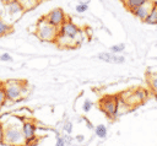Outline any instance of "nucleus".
Returning a JSON list of instances; mask_svg holds the SVG:
<instances>
[{
	"instance_id": "f257e3e1",
	"label": "nucleus",
	"mask_w": 157,
	"mask_h": 146,
	"mask_svg": "<svg viewBox=\"0 0 157 146\" xmlns=\"http://www.w3.org/2000/svg\"><path fill=\"white\" fill-rule=\"evenodd\" d=\"M80 29L71 21H65L58 28V34L55 42L61 47H78L80 44Z\"/></svg>"
},
{
	"instance_id": "f03ea898",
	"label": "nucleus",
	"mask_w": 157,
	"mask_h": 146,
	"mask_svg": "<svg viewBox=\"0 0 157 146\" xmlns=\"http://www.w3.org/2000/svg\"><path fill=\"white\" fill-rule=\"evenodd\" d=\"M2 144L10 145V146H22V145H25V137H23L22 130L15 124L6 125L4 128Z\"/></svg>"
},
{
	"instance_id": "7ed1b4c3",
	"label": "nucleus",
	"mask_w": 157,
	"mask_h": 146,
	"mask_svg": "<svg viewBox=\"0 0 157 146\" xmlns=\"http://www.w3.org/2000/svg\"><path fill=\"white\" fill-rule=\"evenodd\" d=\"M37 37L43 42H54L58 34V28L49 23L45 17H42L37 23Z\"/></svg>"
},
{
	"instance_id": "20e7f679",
	"label": "nucleus",
	"mask_w": 157,
	"mask_h": 146,
	"mask_svg": "<svg viewBox=\"0 0 157 146\" xmlns=\"http://www.w3.org/2000/svg\"><path fill=\"white\" fill-rule=\"evenodd\" d=\"M2 88L5 92L6 99L12 101V102L17 101L21 97V94L23 93V87H22V85H20L18 81H9L5 85H2Z\"/></svg>"
},
{
	"instance_id": "39448f33",
	"label": "nucleus",
	"mask_w": 157,
	"mask_h": 146,
	"mask_svg": "<svg viewBox=\"0 0 157 146\" xmlns=\"http://www.w3.org/2000/svg\"><path fill=\"white\" fill-rule=\"evenodd\" d=\"M101 108L102 110L108 114L110 118H117L118 115V108H119V102L117 97H109V98H103L101 101Z\"/></svg>"
},
{
	"instance_id": "423d86ee",
	"label": "nucleus",
	"mask_w": 157,
	"mask_h": 146,
	"mask_svg": "<svg viewBox=\"0 0 157 146\" xmlns=\"http://www.w3.org/2000/svg\"><path fill=\"white\" fill-rule=\"evenodd\" d=\"M44 17L47 18V21H48L49 23H52V25L55 26L56 28H59V26H60L61 23H64V22L67 20L65 12H64L63 9H60V7L53 9V10L49 11L48 15H45Z\"/></svg>"
},
{
	"instance_id": "0eeeda50",
	"label": "nucleus",
	"mask_w": 157,
	"mask_h": 146,
	"mask_svg": "<svg viewBox=\"0 0 157 146\" xmlns=\"http://www.w3.org/2000/svg\"><path fill=\"white\" fill-rule=\"evenodd\" d=\"M36 125L31 121H26L23 123L22 125V134H23V137H25V144L28 145V144H32L37 140V135H36Z\"/></svg>"
},
{
	"instance_id": "6e6552de",
	"label": "nucleus",
	"mask_w": 157,
	"mask_h": 146,
	"mask_svg": "<svg viewBox=\"0 0 157 146\" xmlns=\"http://www.w3.org/2000/svg\"><path fill=\"white\" fill-rule=\"evenodd\" d=\"M5 10H6L7 15L11 16V17H18L20 15H22L25 12V10L21 6V4L18 1H16V0L5 4Z\"/></svg>"
},
{
	"instance_id": "1a4fd4ad",
	"label": "nucleus",
	"mask_w": 157,
	"mask_h": 146,
	"mask_svg": "<svg viewBox=\"0 0 157 146\" xmlns=\"http://www.w3.org/2000/svg\"><path fill=\"white\" fill-rule=\"evenodd\" d=\"M152 4H153L152 0H147L145 4H142V5L139 6V7H136V9L132 10L131 12H132L134 16H136L137 18H140V20L144 21V20L146 18V16L148 15V12H150V10H151V7H152Z\"/></svg>"
},
{
	"instance_id": "9d476101",
	"label": "nucleus",
	"mask_w": 157,
	"mask_h": 146,
	"mask_svg": "<svg viewBox=\"0 0 157 146\" xmlns=\"http://www.w3.org/2000/svg\"><path fill=\"white\" fill-rule=\"evenodd\" d=\"M98 59L105 61V63H110V64H123L125 61L124 56H120V55H117V53H99L98 55Z\"/></svg>"
},
{
	"instance_id": "9b49d317",
	"label": "nucleus",
	"mask_w": 157,
	"mask_h": 146,
	"mask_svg": "<svg viewBox=\"0 0 157 146\" xmlns=\"http://www.w3.org/2000/svg\"><path fill=\"white\" fill-rule=\"evenodd\" d=\"M144 21L148 25H157V2L153 1L152 7H151L148 15L146 16V18Z\"/></svg>"
},
{
	"instance_id": "f8f14e48",
	"label": "nucleus",
	"mask_w": 157,
	"mask_h": 146,
	"mask_svg": "<svg viewBox=\"0 0 157 146\" xmlns=\"http://www.w3.org/2000/svg\"><path fill=\"white\" fill-rule=\"evenodd\" d=\"M147 0H124V5L125 7L131 12L132 10H135L136 7L141 6L142 4H145Z\"/></svg>"
},
{
	"instance_id": "ddd939ff",
	"label": "nucleus",
	"mask_w": 157,
	"mask_h": 146,
	"mask_svg": "<svg viewBox=\"0 0 157 146\" xmlns=\"http://www.w3.org/2000/svg\"><path fill=\"white\" fill-rule=\"evenodd\" d=\"M21 4V6L23 7V10H29V9H33L37 4H38V0H16Z\"/></svg>"
},
{
	"instance_id": "4468645a",
	"label": "nucleus",
	"mask_w": 157,
	"mask_h": 146,
	"mask_svg": "<svg viewBox=\"0 0 157 146\" xmlns=\"http://www.w3.org/2000/svg\"><path fill=\"white\" fill-rule=\"evenodd\" d=\"M9 32H11V26L7 25L6 22H4L0 18V37H4L5 34H7Z\"/></svg>"
},
{
	"instance_id": "2eb2a0df",
	"label": "nucleus",
	"mask_w": 157,
	"mask_h": 146,
	"mask_svg": "<svg viewBox=\"0 0 157 146\" xmlns=\"http://www.w3.org/2000/svg\"><path fill=\"white\" fill-rule=\"evenodd\" d=\"M96 134H97V136L101 137V139L105 137V136H107V128H105L103 124L98 125V126L96 128Z\"/></svg>"
},
{
	"instance_id": "dca6fc26",
	"label": "nucleus",
	"mask_w": 157,
	"mask_h": 146,
	"mask_svg": "<svg viewBox=\"0 0 157 146\" xmlns=\"http://www.w3.org/2000/svg\"><path fill=\"white\" fill-rule=\"evenodd\" d=\"M124 49H125V45H124L123 43L115 44V45H112V47H110V52H112V53H120V52H123Z\"/></svg>"
},
{
	"instance_id": "f3484780",
	"label": "nucleus",
	"mask_w": 157,
	"mask_h": 146,
	"mask_svg": "<svg viewBox=\"0 0 157 146\" xmlns=\"http://www.w3.org/2000/svg\"><path fill=\"white\" fill-rule=\"evenodd\" d=\"M88 10V4H78L77 6H76V11L78 12V13H83V12H86Z\"/></svg>"
},
{
	"instance_id": "a211bd4d",
	"label": "nucleus",
	"mask_w": 157,
	"mask_h": 146,
	"mask_svg": "<svg viewBox=\"0 0 157 146\" xmlns=\"http://www.w3.org/2000/svg\"><path fill=\"white\" fill-rule=\"evenodd\" d=\"M91 107H92V102H91L90 99H86V101L83 102V106H82V109H83V112H85V113H87V112H90V109H91Z\"/></svg>"
},
{
	"instance_id": "6ab92c4d",
	"label": "nucleus",
	"mask_w": 157,
	"mask_h": 146,
	"mask_svg": "<svg viewBox=\"0 0 157 146\" xmlns=\"http://www.w3.org/2000/svg\"><path fill=\"white\" fill-rule=\"evenodd\" d=\"M7 99H6V97H5V92H4V88H2V86L0 87V108L5 104V102H6Z\"/></svg>"
},
{
	"instance_id": "aec40b11",
	"label": "nucleus",
	"mask_w": 157,
	"mask_h": 146,
	"mask_svg": "<svg viewBox=\"0 0 157 146\" xmlns=\"http://www.w3.org/2000/svg\"><path fill=\"white\" fill-rule=\"evenodd\" d=\"M0 60L1 61H11L12 60V56L9 53H4V54L0 55Z\"/></svg>"
},
{
	"instance_id": "412c9836",
	"label": "nucleus",
	"mask_w": 157,
	"mask_h": 146,
	"mask_svg": "<svg viewBox=\"0 0 157 146\" xmlns=\"http://www.w3.org/2000/svg\"><path fill=\"white\" fill-rule=\"evenodd\" d=\"M64 129H65V131H67V134H71V131H72V124H71L70 121H67V123L65 124Z\"/></svg>"
},
{
	"instance_id": "4be33fe9",
	"label": "nucleus",
	"mask_w": 157,
	"mask_h": 146,
	"mask_svg": "<svg viewBox=\"0 0 157 146\" xmlns=\"http://www.w3.org/2000/svg\"><path fill=\"white\" fill-rule=\"evenodd\" d=\"M55 146H65V141L61 139V137H58L56 139V145Z\"/></svg>"
},
{
	"instance_id": "5701e85b",
	"label": "nucleus",
	"mask_w": 157,
	"mask_h": 146,
	"mask_svg": "<svg viewBox=\"0 0 157 146\" xmlns=\"http://www.w3.org/2000/svg\"><path fill=\"white\" fill-rule=\"evenodd\" d=\"M2 137H4V126L0 124V144H2Z\"/></svg>"
},
{
	"instance_id": "b1692460",
	"label": "nucleus",
	"mask_w": 157,
	"mask_h": 146,
	"mask_svg": "<svg viewBox=\"0 0 157 146\" xmlns=\"http://www.w3.org/2000/svg\"><path fill=\"white\" fill-rule=\"evenodd\" d=\"M151 83H152V87H153V90H156V91H157V77H156V79H153Z\"/></svg>"
},
{
	"instance_id": "393cba45",
	"label": "nucleus",
	"mask_w": 157,
	"mask_h": 146,
	"mask_svg": "<svg viewBox=\"0 0 157 146\" xmlns=\"http://www.w3.org/2000/svg\"><path fill=\"white\" fill-rule=\"evenodd\" d=\"M90 0H80V4H88Z\"/></svg>"
},
{
	"instance_id": "a878e982",
	"label": "nucleus",
	"mask_w": 157,
	"mask_h": 146,
	"mask_svg": "<svg viewBox=\"0 0 157 146\" xmlns=\"http://www.w3.org/2000/svg\"><path fill=\"white\" fill-rule=\"evenodd\" d=\"M10 1H13V0H1V2L5 5V4H7V2H10Z\"/></svg>"
},
{
	"instance_id": "bb28decb",
	"label": "nucleus",
	"mask_w": 157,
	"mask_h": 146,
	"mask_svg": "<svg viewBox=\"0 0 157 146\" xmlns=\"http://www.w3.org/2000/svg\"><path fill=\"white\" fill-rule=\"evenodd\" d=\"M1 86H2V83H1V82H0V87H1Z\"/></svg>"
},
{
	"instance_id": "cd10ccee",
	"label": "nucleus",
	"mask_w": 157,
	"mask_h": 146,
	"mask_svg": "<svg viewBox=\"0 0 157 146\" xmlns=\"http://www.w3.org/2000/svg\"><path fill=\"white\" fill-rule=\"evenodd\" d=\"M39 1H42V0H38V2H39Z\"/></svg>"
}]
</instances>
